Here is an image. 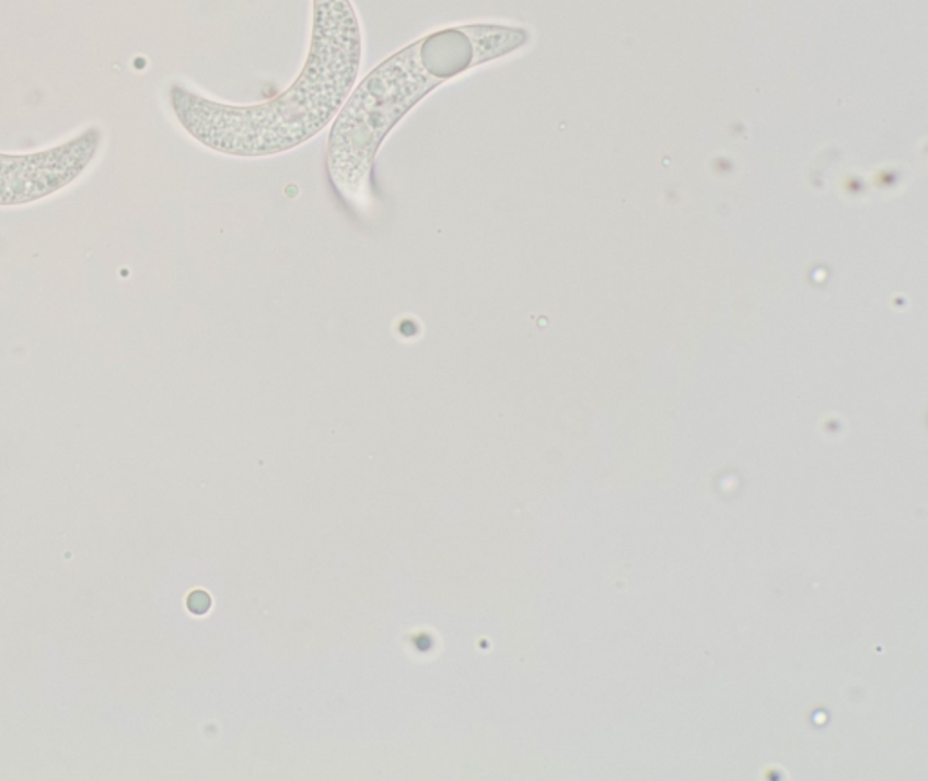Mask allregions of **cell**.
<instances>
[{"label":"cell","instance_id":"1","mask_svg":"<svg viewBox=\"0 0 928 781\" xmlns=\"http://www.w3.org/2000/svg\"><path fill=\"white\" fill-rule=\"evenodd\" d=\"M363 37L350 0H312L305 66L281 95L254 106L209 101L184 85L170 98L179 126L201 145L242 159L286 153L309 142L338 117L352 93Z\"/></svg>","mask_w":928,"mask_h":781},{"label":"cell","instance_id":"3","mask_svg":"<svg viewBox=\"0 0 928 781\" xmlns=\"http://www.w3.org/2000/svg\"><path fill=\"white\" fill-rule=\"evenodd\" d=\"M102 132L88 129L69 142L32 154L0 153V206L37 201L77 180L95 159Z\"/></svg>","mask_w":928,"mask_h":781},{"label":"cell","instance_id":"2","mask_svg":"<svg viewBox=\"0 0 928 781\" xmlns=\"http://www.w3.org/2000/svg\"><path fill=\"white\" fill-rule=\"evenodd\" d=\"M530 40L522 27H446L408 44L372 69L334 118L327 142L330 182L352 203L369 201L375 154L388 132L436 88Z\"/></svg>","mask_w":928,"mask_h":781}]
</instances>
